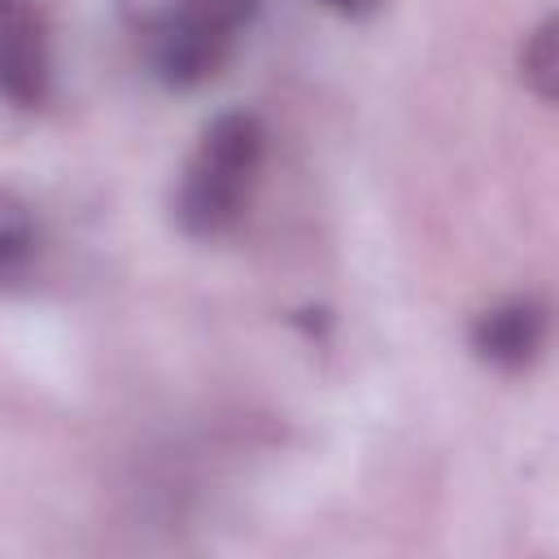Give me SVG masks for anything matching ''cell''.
Returning a JSON list of instances; mask_svg holds the SVG:
<instances>
[{"label":"cell","mask_w":559,"mask_h":559,"mask_svg":"<svg viewBox=\"0 0 559 559\" xmlns=\"http://www.w3.org/2000/svg\"><path fill=\"white\" fill-rule=\"evenodd\" d=\"M35 245H39V231H35V214L31 205H22L17 197H0V284L17 280L31 258H35Z\"/></svg>","instance_id":"5"},{"label":"cell","mask_w":559,"mask_h":559,"mask_svg":"<svg viewBox=\"0 0 559 559\" xmlns=\"http://www.w3.org/2000/svg\"><path fill=\"white\" fill-rule=\"evenodd\" d=\"M52 61L35 0H0V100L35 109L48 100Z\"/></svg>","instance_id":"2"},{"label":"cell","mask_w":559,"mask_h":559,"mask_svg":"<svg viewBox=\"0 0 559 559\" xmlns=\"http://www.w3.org/2000/svg\"><path fill=\"white\" fill-rule=\"evenodd\" d=\"M144 39H148L153 74L175 92L210 83L223 70V61H227V52L236 44L231 35H223V31L205 26V22H192V17H170V22L153 26V31H144Z\"/></svg>","instance_id":"3"},{"label":"cell","mask_w":559,"mask_h":559,"mask_svg":"<svg viewBox=\"0 0 559 559\" xmlns=\"http://www.w3.org/2000/svg\"><path fill=\"white\" fill-rule=\"evenodd\" d=\"M520 74L524 83L542 96L555 100V83H559V44H555V17H546L520 48Z\"/></svg>","instance_id":"6"},{"label":"cell","mask_w":559,"mask_h":559,"mask_svg":"<svg viewBox=\"0 0 559 559\" xmlns=\"http://www.w3.org/2000/svg\"><path fill=\"white\" fill-rule=\"evenodd\" d=\"M542 341H546V310L533 297H507L489 306L472 328L476 354L502 371L528 367L542 354Z\"/></svg>","instance_id":"4"},{"label":"cell","mask_w":559,"mask_h":559,"mask_svg":"<svg viewBox=\"0 0 559 559\" xmlns=\"http://www.w3.org/2000/svg\"><path fill=\"white\" fill-rule=\"evenodd\" d=\"M266 153V131L253 114L227 109L218 114L205 131L201 144L179 179L175 192V218L188 236H223L240 223L249 188L262 170Z\"/></svg>","instance_id":"1"},{"label":"cell","mask_w":559,"mask_h":559,"mask_svg":"<svg viewBox=\"0 0 559 559\" xmlns=\"http://www.w3.org/2000/svg\"><path fill=\"white\" fill-rule=\"evenodd\" d=\"M332 13H341V17H362V13H371L380 0H323Z\"/></svg>","instance_id":"7"}]
</instances>
